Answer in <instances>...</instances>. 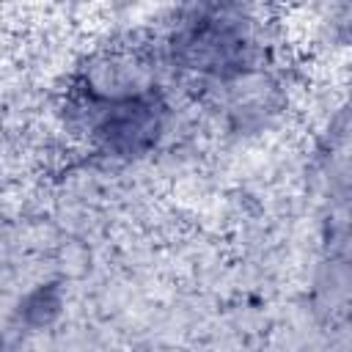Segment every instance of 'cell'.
<instances>
[{
	"mask_svg": "<svg viewBox=\"0 0 352 352\" xmlns=\"http://www.w3.org/2000/svg\"><path fill=\"white\" fill-rule=\"evenodd\" d=\"M69 124L88 140V148L110 162H138L160 148L165 140L173 107L165 85L91 107L66 110Z\"/></svg>",
	"mask_w": 352,
	"mask_h": 352,
	"instance_id": "2",
	"label": "cell"
},
{
	"mask_svg": "<svg viewBox=\"0 0 352 352\" xmlns=\"http://www.w3.org/2000/svg\"><path fill=\"white\" fill-rule=\"evenodd\" d=\"M311 170L330 209L352 214V99H346L319 132Z\"/></svg>",
	"mask_w": 352,
	"mask_h": 352,
	"instance_id": "4",
	"label": "cell"
},
{
	"mask_svg": "<svg viewBox=\"0 0 352 352\" xmlns=\"http://www.w3.org/2000/svg\"><path fill=\"white\" fill-rule=\"evenodd\" d=\"M157 44L165 72L204 104L242 82L278 72L264 22L239 3L184 6Z\"/></svg>",
	"mask_w": 352,
	"mask_h": 352,
	"instance_id": "1",
	"label": "cell"
},
{
	"mask_svg": "<svg viewBox=\"0 0 352 352\" xmlns=\"http://www.w3.org/2000/svg\"><path fill=\"white\" fill-rule=\"evenodd\" d=\"M308 314L324 333L352 327V214L333 212L322 228L308 280Z\"/></svg>",
	"mask_w": 352,
	"mask_h": 352,
	"instance_id": "3",
	"label": "cell"
},
{
	"mask_svg": "<svg viewBox=\"0 0 352 352\" xmlns=\"http://www.w3.org/2000/svg\"><path fill=\"white\" fill-rule=\"evenodd\" d=\"M58 308H60L58 286H38L33 294H28V300L22 305V316H25L28 324L41 327V324H47L50 314H58Z\"/></svg>",
	"mask_w": 352,
	"mask_h": 352,
	"instance_id": "5",
	"label": "cell"
},
{
	"mask_svg": "<svg viewBox=\"0 0 352 352\" xmlns=\"http://www.w3.org/2000/svg\"><path fill=\"white\" fill-rule=\"evenodd\" d=\"M338 338H336V346H333V352H352V327H346V330H341V333H336Z\"/></svg>",
	"mask_w": 352,
	"mask_h": 352,
	"instance_id": "6",
	"label": "cell"
}]
</instances>
